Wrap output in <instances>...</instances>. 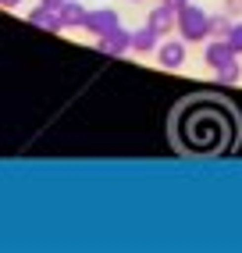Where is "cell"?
<instances>
[{
	"label": "cell",
	"mask_w": 242,
	"mask_h": 253,
	"mask_svg": "<svg viewBox=\"0 0 242 253\" xmlns=\"http://www.w3.org/2000/svg\"><path fill=\"white\" fill-rule=\"evenodd\" d=\"M235 136V114L224 100H185L175 114V139L185 154H221Z\"/></svg>",
	"instance_id": "6da1fadb"
},
{
	"label": "cell",
	"mask_w": 242,
	"mask_h": 253,
	"mask_svg": "<svg viewBox=\"0 0 242 253\" xmlns=\"http://www.w3.org/2000/svg\"><path fill=\"white\" fill-rule=\"evenodd\" d=\"M161 61H167V64H178V61H182V46H178V43H171V50H164V54H161Z\"/></svg>",
	"instance_id": "7a4b0ae2"
}]
</instances>
